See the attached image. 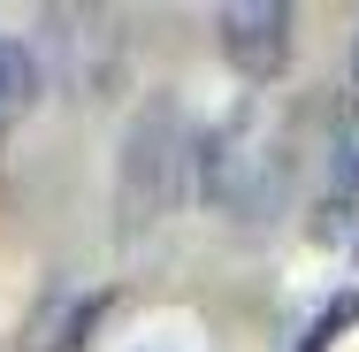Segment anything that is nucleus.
Wrapping results in <instances>:
<instances>
[{
    "mask_svg": "<svg viewBox=\"0 0 359 352\" xmlns=\"http://www.w3.org/2000/svg\"><path fill=\"white\" fill-rule=\"evenodd\" d=\"M191 184H199V123L184 115L176 92H145V107L123 131V153H115V230H123V245L153 237L184 207Z\"/></svg>",
    "mask_w": 359,
    "mask_h": 352,
    "instance_id": "obj_1",
    "label": "nucleus"
},
{
    "mask_svg": "<svg viewBox=\"0 0 359 352\" xmlns=\"http://www.w3.org/2000/svg\"><path fill=\"white\" fill-rule=\"evenodd\" d=\"M207 207H229V214H260V200H276L268 184V138H260V107H229L222 123L199 131V184H191Z\"/></svg>",
    "mask_w": 359,
    "mask_h": 352,
    "instance_id": "obj_2",
    "label": "nucleus"
},
{
    "mask_svg": "<svg viewBox=\"0 0 359 352\" xmlns=\"http://www.w3.org/2000/svg\"><path fill=\"white\" fill-rule=\"evenodd\" d=\"M46 46L62 62V84L76 100H115L123 92V54H130V31L115 8H54L46 15Z\"/></svg>",
    "mask_w": 359,
    "mask_h": 352,
    "instance_id": "obj_3",
    "label": "nucleus"
},
{
    "mask_svg": "<svg viewBox=\"0 0 359 352\" xmlns=\"http://www.w3.org/2000/svg\"><path fill=\"white\" fill-rule=\"evenodd\" d=\"M215 39H222V62L245 84H276L290 70V46H298V15L283 0H237L215 15Z\"/></svg>",
    "mask_w": 359,
    "mask_h": 352,
    "instance_id": "obj_4",
    "label": "nucleus"
},
{
    "mask_svg": "<svg viewBox=\"0 0 359 352\" xmlns=\"http://www.w3.org/2000/svg\"><path fill=\"white\" fill-rule=\"evenodd\" d=\"M39 92H46V54L31 39H0V145L15 138V123L39 107Z\"/></svg>",
    "mask_w": 359,
    "mask_h": 352,
    "instance_id": "obj_5",
    "label": "nucleus"
},
{
    "mask_svg": "<svg viewBox=\"0 0 359 352\" xmlns=\"http://www.w3.org/2000/svg\"><path fill=\"white\" fill-rule=\"evenodd\" d=\"M352 322H359V291H337V299H329V306L298 330V352H329L344 330H352Z\"/></svg>",
    "mask_w": 359,
    "mask_h": 352,
    "instance_id": "obj_6",
    "label": "nucleus"
},
{
    "mask_svg": "<svg viewBox=\"0 0 359 352\" xmlns=\"http://www.w3.org/2000/svg\"><path fill=\"white\" fill-rule=\"evenodd\" d=\"M344 145H352V153H359V131H344Z\"/></svg>",
    "mask_w": 359,
    "mask_h": 352,
    "instance_id": "obj_7",
    "label": "nucleus"
}]
</instances>
